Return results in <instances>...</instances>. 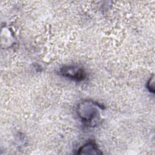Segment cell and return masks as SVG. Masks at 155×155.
Instances as JSON below:
<instances>
[{
	"instance_id": "1",
	"label": "cell",
	"mask_w": 155,
	"mask_h": 155,
	"mask_svg": "<svg viewBox=\"0 0 155 155\" xmlns=\"http://www.w3.org/2000/svg\"><path fill=\"white\" fill-rule=\"evenodd\" d=\"M61 74L64 76L76 81L83 80L85 77V73L84 69L74 66L62 68L61 70Z\"/></svg>"
},
{
	"instance_id": "2",
	"label": "cell",
	"mask_w": 155,
	"mask_h": 155,
	"mask_svg": "<svg viewBox=\"0 0 155 155\" xmlns=\"http://www.w3.org/2000/svg\"><path fill=\"white\" fill-rule=\"evenodd\" d=\"M78 154H102L97 145L92 142H90L84 145L79 149L77 153Z\"/></svg>"
}]
</instances>
